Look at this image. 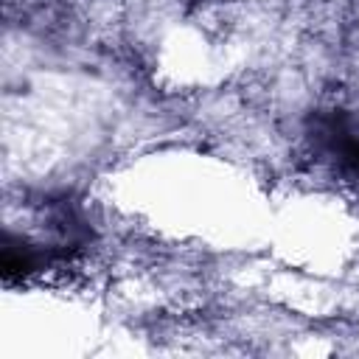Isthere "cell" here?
Instances as JSON below:
<instances>
[{"mask_svg": "<svg viewBox=\"0 0 359 359\" xmlns=\"http://www.w3.org/2000/svg\"><path fill=\"white\" fill-rule=\"evenodd\" d=\"M314 140H317L323 157H328L345 180L359 182V126L351 118L334 115V118L323 121L317 126Z\"/></svg>", "mask_w": 359, "mask_h": 359, "instance_id": "cell-1", "label": "cell"}]
</instances>
